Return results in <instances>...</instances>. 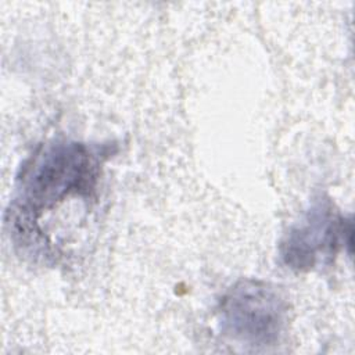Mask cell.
<instances>
[{"mask_svg": "<svg viewBox=\"0 0 355 355\" xmlns=\"http://www.w3.org/2000/svg\"><path fill=\"white\" fill-rule=\"evenodd\" d=\"M100 166L98 153L79 141L60 140L39 147L21 168L17 194L6 216L15 244H37L47 255L50 244L37 219L71 196H90Z\"/></svg>", "mask_w": 355, "mask_h": 355, "instance_id": "6da1fadb", "label": "cell"}, {"mask_svg": "<svg viewBox=\"0 0 355 355\" xmlns=\"http://www.w3.org/2000/svg\"><path fill=\"white\" fill-rule=\"evenodd\" d=\"M287 313L282 294L258 279L239 280L226 290L218 305L220 331L252 348L275 345L286 329Z\"/></svg>", "mask_w": 355, "mask_h": 355, "instance_id": "7a4b0ae2", "label": "cell"}, {"mask_svg": "<svg viewBox=\"0 0 355 355\" xmlns=\"http://www.w3.org/2000/svg\"><path fill=\"white\" fill-rule=\"evenodd\" d=\"M352 226L326 198L316 200L279 244L282 262L291 270L308 272L329 265L337 252L351 245Z\"/></svg>", "mask_w": 355, "mask_h": 355, "instance_id": "3957f363", "label": "cell"}]
</instances>
